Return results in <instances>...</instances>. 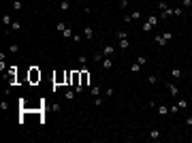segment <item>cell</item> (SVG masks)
I'll use <instances>...</instances> for the list:
<instances>
[{
  "mask_svg": "<svg viewBox=\"0 0 192 143\" xmlns=\"http://www.w3.org/2000/svg\"><path fill=\"white\" fill-rule=\"evenodd\" d=\"M64 83H66V70H64V73L58 70V73L53 75V92H56L60 86H64Z\"/></svg>",
  "mask_w": 192,
  "mask_h": 143,
  "instance_id": "6da1fadb",
  "label": "cell"
},
{
  "mask_svg": "<svg viewBox=\"0 0 192 143\" xmlns=\"http://www.w3.org/2000/svg\"><path fill=\"white\" fill-rule=\"evenodd\" d=\"M28 81L30 83H38V81H41V70H38L36 66H32L28 70Z\"/></svg>",
  "mask_w": 192,
  "mask_h": 143,
  "instance_id": "7a4b0ae2",
  "label": "cell"
},
{
  "mask_svg": "<svg viewBox=\"0 0 192 143\" xmlns=\"http://www.w3.org/2000/svg\"><path fill=\"white\" fill-rule=\"evenodd\" d=\"M70 86H81V70H73L70 73Z\"/></svg>",
  "mask_w": 192,
  "mask_h": 143,
  "instance_id": "3957f363",
  "label": "cell"
},
{
  "mask_svg": "<svg viewBox=\"0 0 192 143\" xmlns=\"http://www.w3.org/2000/svg\"><path fill=\"white\" fill-rule=\"evenodd\" d=\"M141 17V11H133V13H128V15H124V21H126V24H130V21H135V19H139Z\"/></svg>",
  "mask_w": 192,
  "mask_h": 143,
  "instance_id": "277c9868",
  "label": "cell"
},
{
  "mask_svg": "<svg viewBox=\"0 0 192 143\" xmlns=\"http://www.w3.org/2000/svg\"><path fill=\"white\" fill-rule=\"evenodd\" d=\"M100 68H105V70L113 68V60L109 58V56H105V58H102V62H100Z\"/></svg>",
  "mask_w": 192,
  "mask_h": 143,
  "instance_id": "5b68a950",
  "label": "cell"
},
{
  "mask_svg": "<svg viewBox=\"0 0 192 143\" xmlns=\"http://www.w3.org/2000/svg\"><path fill=\"white\" fill-rule=\"evenodd\" d=\"M154 41H156V45H160V47H167V45H169V41H167L162 34H156V38H154Z\"/></svg>",
  "mask_w": 192,
  "mask_h": 143,
  "instance_id": "8992f818",
  "label": "cell"
},
{
  "mask_svg": "<svg viewBox=\"0 0 192 143\" xmlns=\"http://www.w3.org/2000/svg\"><path fill=\"white\" fill-rule=\"evenodd\" d=\"M83 36L87 38V41H92V38H94V30H92L90 26H85V28H83Z\"/></svg>",
  "mask_w": 192,
  "mask_h": 143,
  "instance_id": "52a82bcc",
  "label": "cell"
},
{
  "mask_svg": "<svg viewBox=\"0 0 192 143\" xmlns=\"http://www.w3.org/2000/svg\"><path fill=\"white\" fill-rule=\"evenodd\" d=\"M167 88H169V92H171V96H179V88L175 83H167Z\"/></svg>",
  "mask_w": 192,
  "mask_h": 143,
  "instance_id": "ba28073f",
  "label": "cell"
},
{
  "mask_svg": "<svg viewBox=\"0 0 192 143\" xmlns=\"http://www.w3.org/2000/svg\"><path fill=\"white\" fill-rule=\"evenodd\" d=\"M120 49H122V51H128L130 49V41L128 38H122V41H120Z\"/></svg>",
  "mask_w": 192,
  "mask_h": 143,
  "instance_id": "9c48e42d",
  "label": "cell"
},
{
  "mask_svg": "<svg viewBox=\"0 0 192 143\" xmlns=\"http://www.w3.org/2000/svg\"><path fill=\"white\" fill-rule=\"evenodd\" d=\"M150 139H152V141H158V139H160V130H158V128H152V130H150Z\"/></svg>",
  "mask_w": 192,
  "mask_h": 143,
  "instance_id": "30bf717a",
  "label": "cell"
},
{
  "mask_svg": "<svg viewBox=\"0 0 192 143\" xmlns=\"http://www.w3.org/2000/svg\"><path fill=\"white\" fill-rule=\"evenodd\" d=\"M9 28H11V32H17V30H21V21H17V19H13V24H11Z\"/></svg>",
  "mask_w": 192,
  "mask_h": 143,
  "instance_id": "8fae6325",
  "label": "cell"
},
{
  "mask_svg": "<svg viewBox=\"0 0 192 143\" xmlns=\"http://www.w3.org/2000/svg\"><path fill=\"white\" fill-rule=\"evenodd\" d=\"M102 53H105V56H109V58H111L113 53H115V47H113V45H107L105 49H102Z\"/></svg>",
  "mask_w": 192,
  "mask_h": 143,
  "instance_id": "7c38bea8",
  "label": "cell"
},
{
  "mask_svg": "<svg viewBox=\"0 0 192 143\" xmlns=\"http://www.w3.org/2000/svg\"><path fill=\"white\" fill-rule=\"evenodd\" d=\"M167 113H171V109L167 105H158V115H167Z\"/></svg>",
  "mask_w": 192,
  "mask_h": 143,
  "instance_id": "4fadbf2b",
  "label": "cell"
},
{
  "mask_svg": "<svg viewBox=\"0 0 192 143\" xmlns=\"http://www.w3.org/2000/svg\"><path fill=\"white\" fill-rule=\"evenodd\" d=\"M70 9V0H60V11H68Z\"/></svg>",
  "mask_w": 192,
  "mask_h": 143,
  "instance_id": "5bb4252c",
  "label": "cell"
},
{
  "mask_svg": "<svg viewBox=\"0 0 192 143\" xmlns=\"http://www.w3.org/2000/svg\"><path fill=\"white\" fill-rule=\"evenodd\" d=\"M130 73H135V75L141 73V64L139 62H133V64H130Z\"/></svg>",
  "mask_w": 192,
  "mask_h": 143,
  "instance_id": "9a60e30c",
  "label": "cell"
},
{
  "mask_svg": "<svg viewBox=\"0 0 192 143\" xmlns=\"http://www.w3.org/2000/svg\"><path fill=\"white\" fill-rule=\"evenodd\" d=\"M173 15L175 17H182L184 15V7H173Z\"/></svg>",
  "mask_w": 192,
  "mask_h": 143,
  "instance_id": "2e32d148",
  "label": "cell"
},
{
  "mask_svg": "<svg viewBox=\"0 0 192 143\" xmlns=\"http://www.w3.org/2000/svg\"><path fill=\"white\" fill-rule=\"evenodd\" d=\"M9 83H15V68H9V75H7Z\"/></svg>",
  "mask_w": 192,
  "mask_h": 143,
  "instance_id": "e0dca14e",
  "label": "cell"
},
{
  "mask_svg": "<svg viewBox=\"0 0 192 143\" xmlns=\"http://www.w3.org/2000/svg\"><path fill=\"white\" fill-rule=\"evenodd\" d=\"M79 64H81V68H87V56L81 53V56H79Z\"/></svg>",
  "mask_w": 192,
  "mask_h": 143,
  "instance_id": "ac0fdd59",
  "label": "cell"
},
{
  "mask_svg": "<svg viewBox=\"0 0 192 143\" xmlns=\"http://www.w3.org/2000/svg\"><path fill=\"white\" fill-rule=\"evenodd\" d=\"M115 38H118V41H122V38H128V34H126L124 30H118V32H115Z\"/></svg>",
  "mask_w": 192,
  "mask_h": 143,
  "instance_id": "d6986e66",
  "label": "cell"
},
{
  "mask_svg": "<svg viewBox=\"0 0 192 143\" xmlns=\"http://www.w3.org/2000/svg\"><path fill=\"white\" fill-rule=\"evenodd\" d=\"M102 58H105V53H102V51H96V53H94V62L100 64V62H102Z\"/></svg>",
  "mask_w": 192,
  "mask_h": 143,
  "instance_id": "ffe728a7",
  "label": "cell"
},
{
  "mask_svg": "<svg viewBox=\"0 0 192 143\" xmlns=\"http://www.w3.org/2000/svg\"><path fill=\"white\" fill-rule=\"evenodd\" d=\"M147 21H150L152 26H156L158 21H160V17H158V15H150V17H147Z\"/></svg>",
  "mask_w": 192,
  "mask_h": 143,
  "instance_id": "44dd1931",
  "label": "cell"
},
{
  "mask_svg": "<svg viewBox=\"0 0 192 143\" xmlns=\"http://www.w3.org/2000/svg\"><path fill=\"white\" fill-rule=\"evenodd\" d=\"M66 30V24H64V21H58L56 24V32H64Z\"/></svg>",
  "mask_w": 192,
  "mask_h": 143,
  "instance_id": "7402d4cb",
  "label": "cell"
},
{
  "mask_svg": "<svg viewBox=\"0 0 192 143\" xmlns=\"http://www.w3.org/2000/svg\"><path fill=\"white\" fill-rule=\"evenodd\" d=\"M90 94H92V96H100V88H98V86L90 88Z\"/></svg>",
  "mask_w": 192,
  "mask_h": 143,
  "instance_id": "603a6c76",
  "label": "cell"
},
{
  "mask_svg": "<svg viewBox=\"0 0 192 143\" xmlns=\"http://www.w3.org/2000/svg\"><path fill=\"white\" fill-rule=\"evenodd\" d=\"M94 105H96V107H102V105H105V98H100V96H94Z\"/></svg>",
  "mask_w": 192,
  "mask_h": 143,
  "instance_id": "cb8c5ba5",
  "label": "cell"
},
{
  "mask_svg": "<svg viewBox=\"0 0 192 143\" xmlns=\"http://www.w3.org/2000/svg\"><path fill=\"white\" fill-rule=\"evenodd\" d=\"M2 24H4V26H11V24H13V17H11V15H4V17H2Z\"/></svg>",
  "mask_w": 192,
  "mask_h": 143,
  "instance_id": "d4e9b609",
  "label": "cell"
},
{
  "mask_svg": "<svg viewBox=\"0 0 192 143\" xmlns=\"http://www.w3.org/2000/svg\"><path fill=\"white\" fill-rule=\"evenodd\" d=\"M73 34H75V32L70 30V28H66V30L62 32V36H64V38H73Z\"/></svg>",
  "mask_w": 192,
  "mask_h": 143,
  "instance_id": "484cf974",
  "label": "cell"
},
{
  "mask_svg": "<svg viewBox=\"0 0 192 143\" xmlns=\"http://www.w3.org/2000/svg\"><path fill=\"white\" fill-rule=\"evenodd\" d=\"M75 94H77L75 90H66V94H64V96H66V101H73V98H75Z\"/></svg>",
  "mask_w": 192,
  "mask_h": 143,
  "instance_id": "4316f807",
  "label": "cell"
},
{
  "mask_svg": "<svg viewBox=\"0 0 192 143\" xmlns=\"http://www.w3.org/2000/svg\"><path fill=\"white\" fill-rule=\"evenodd\" d=\"M9 51H11V53H17V51H19V45H17V43H11Z\"/></svg>",
  "mask_w": 192,
  "mask_h": 143,
  "instance_id": "83f0119b",
  "label": "cell"
},
{
  "mask_svg": "<svg viewBox=\"0 0 192 143\" xmlns=\"http://www.w3.org/2000/svg\"><path fill=\"white\" fill-rule=\"evenodd\" d=\"M177 105H179V109H186V107H188V101H186V98H179Z\"/></svg>",
  "mask_w": 192,
  "mask_h": 143,
  "instance_id": "f1b7e54d",
  "label": "cell"
},
{
  "mask_svg": "<svg viewBox=\"0 0 192 143\" xmlns=\"http://www.w3.org/2000/svg\"><path fill=\"white\" fill-rule=\"evenodd\" d=\"M21 7H24V4H21V0H13V9H15V11H21Z\"/></svg>",
  "mask_w": 192,
  "mask_h": 143,
  "instance_id": "f546056e",
  "label": "cell"
},
{
  "mask_svg": "<svg viewBox=\"0 0 192 143\" xmlns=\"http://www.w3.org/2000/svg\"><path fill=\"white\" fill-rule=\"evenodd\" d=\"M171 75L175 77V79H179V77H182V70L179 68H171Z\"/></svg>",
  "mask_w": 192,
  "mask_h": 143,
  "instance_id": "4dcf8cb0",
  "label": "cell"
},
{
  "mask_svg": "<svg viewBox=\"0 0 192 143\" xmlns=\"http://www.w3.org/2000/svg\"><path fill=\"white\" fill-rule=\"evenodd\" d=\"M156 81H158V77H156V75H147V83H152V86H154Z\"/></svg>",
  "mask_w": 192,
  "mask_h": 143,
  "instance_id": "1f68e13d",
  "label": "cell"
},
{
  "mask_svg": "<svg viewBox=\"0 0 192 143\" xmlns=\"http://www.w3.org/2000/svg\"><path fill=\"white\" fill-rule=\"evenodd\" d=\"M128 4H130V0H122V2H120V9L126 11V9H128Z\"/></svg>",
  "mask_w": 192,
  "mask_h": 143,
  "instance_id": "d6a6232c",
  "label": "cell"
},
{
  "mask_svg": "<svg viewBox=\"0 0 192 143\" xmlns=\"http://www.w3.org/2000/svg\"><path fill=\"white\" fill-rule=\"evenodd\" d=\"M137 62H139L141 66H145V64H147V58H145V56H139V58H137Z\"/></svg>",
  "mask_w": 192,
  "mask_h": 143,
  "instance_id": "836d02e7",
  "label": "cell"
},
{
  "mask_svg": "<svg viewBox=\"0 0 192 143\" xmlns=\"http://www.w3.org/2000/svg\"><path fill=\"white\" fill-rule=\"evenodd\" d=\"M152 28H154V26L150 24V21H145V24H143V32H150Z\"/></svg>",
  "mask_w": 192,
  "mask_h": 143,
  "instance_id": "e575fe53",
  "label": "cell"
},
{
  "mask_svg": "<svg viewBox=\"0 0 192 143\" xmlns=\"http://www.w3.org/2000/svg\"><path fill=\"white\" fill-rule=\"evenodd\" d=\"M169 109H171V113H175V115L182 111V109H179V105H173V107H169Z\"/></svg>",
  "mask_w": 192,
  "mask_h": 143,
  "instance_id": "d590c367",
  "label": "cell"
},
{
  "mask_svg": "<svg viewBox=\"0 0 192 143\" xmlns=\"http://www.w3.org/2000/svg\"><path fill=\"white\" fill-rule=\"evenodd\" d=\"M167 7H169V4L164 2V0H160V2H158V9H160V11H164V9H167Z\"/></svg>",
  "mask_w": 192,
  "mask_h": 143,
  "instance_id": "8d00e7d4",
  "label": "cell"
},
{
  "mask_svg": "<svg viewBox=\"0 0 192 143\" xmlns=\"http://www.w3.org/2000/svg\"><path fill=\"white\" fill-rule=\"evenodd\" d=\"M83 90H85V86H75V92H77V94H81Z\"/></svg>",
  "mask_w": 192,
  "mask_h": 143,
  "instance_id": "74e56055",
  "label": "cell"
},
{
  "mask_svg": "<svg viewBox=\"0 0 192 143\" xmlns=\"http://www.w3.org/2000/svg\"><path fill=\"white\" fill-rule=\"evenodd\" d=\"M190 4H192V0H182V7H184V9H188Z\"/></svg>",
  "mask_w": 192,
  "mask_h": 143,
  "instance_id": "f35d334b",
  "label": "cell"
},
{
  "mask_svg": "<svg viewBox=\"0 0 192 143\" xmlns=\"http://www.w3.org/2000/svg\"><path fill=\"white\" fill-rule=\"evenodd\" d=\"M190 128H192V124H190Z\"/></svg>",
  "mask_w": 192,
  "mask_h": 143,
  "instance_id": "ab89813d",
  "label": "cell"
}]
</instances>
